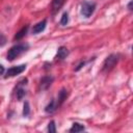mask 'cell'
<instances>
[{"mask_svg":"<svg viewBox=\"0 0 133 133\" xmlns=\"http://www.w3.org/2000/svg\"><path fill=\"white\" fill-rule=\"evenodd\" d=\"M27 49H28V45H26V44H18V45H15V46H12L8 50L7 55H6V59L8 61H12L17 57H19L20 55H22L24 52H26Z\"/></svg>","mask_w":133,"mask_h":133,"instance_id":"obj_1","label":"cell"},{"mask_svg":"<svg viewBox=\"0 0 133 133\" xmlns=\"http://www.w3.org/2000/svg\"><path fill=\"white\" fill-rule=\"evenodd\" d=\"M118 59H119V56L117 54H110L109 56H107L103 62V65H102V72H109L111 71L115 64L118 62Z\"/></svg>","mask_w":133,"mask_h":133,"instance_id":"obj_2","label":"cell"},{"mask_svg":"<svg viewBox=\"0 0 133 133\" xmlns=\"http://www.w3.org/2000/svg\"><path fill=\"white\" fill-rule=\"evenodd\" d=\"M96 9V3L90 1H84L81 4V15L84 18H89Z\"/></svg>","mask_w":133,"mask_h":133,"instance_id":"obj_3","label":"cell"},{"mask_svg":"<svg viewBox=\"0 0 133 133\" xmlns=\"http://www.w3.org/2000/svg\"><path fill=\"white\" fill-rule=\"evenodd\" d=\"M26 70V64H20V65H15L9 68L6 72H5V78H10V77H15L21 73H23Z\"/></svg>","mask_w":133,"mask_h":133,"instance_id":"obj_4","label":"cell"},{"mask_svg":"<svg viewBox=\"0 0 133 133\" xmlns=\"http://www.w3.org/2000/svg\"><path fill=\"white\" fill-rule=\"evenodd\" d=\"M53 81H54V78L52 76H50V75L44 76L41 79V81H39V89L41 90H47L51 86V84L53 83Z\"/></svg>","mask_w":133,"mask_h":133,"instance_id":"obj_5","label":"cell"},{"mask_svg":"<svg viewBox=\"0 0 133 133\" xmlns=\"http://www.w3.org/2000/svg\"><path fill=\"white\" fill-rule=\"evenodd\" d=\"M64 4V0H52L51 2V12L52 15L57 14L60 8L62 7V5Z\"/></svg>","mask_w":133,"mask_h":133,"instance_id":"obj_6","label":"cell"},{"mask_svg":"<svg viewBox=\"0 0 133 133\" xmlns=\"http://www.w3.org/2000/svg\"><path fill=\"white\" fill-rule=\"evenodd\" d=\"M46 25H47V20H43V21L38 22L37 24H35V25L33 26V28H32V33H33V34H37V33H39V32L44 31L45 28H46Z\"/></svg>","mask_w":133,"mask_h":133,"instance_id":"obj_7","label":"cell"},{"mask_svg":"<svg viewBox=\"0 0 133 133\" xmlns=\"http://www.w3.org/2000/svg\"><path fill=\"white\" fill-rule=\"evenodd\" d=\"M68 95H69V92H68V90L66 89H64V88H62L59 92H58V96H57V101H56V104H57V106L59 107L65 100H66V98H68Z\"/></svg>","mask_w":133,"mask_h":133,"instance_id":"obj_8","label":"cell"},{"mask_svg":"<svg viewBox=\"0 0 133 133\" xmlns=\"http://www.w3.org/2000/svg\"><path fill=\"white\" fill-rule=\"evenodd\" d=\"M69 50H68V48L66 47H63V46H61V47H59L58 49H57V54H56V58L57 59H60V60H62V59H64V58H66V56L69 55Z\"/></svg>","mask_w":133,"mask_h":133,"instance_id":"obj_9","label":"cell"},{"mask_svg":"<svg viewBox=\"0 0 133 133\" xmlns=\"http://www.w3.org/2000/svg\"><path fill=\"white\" fill-rule=\"evenodd\" d=\"M57 108H58V106H57V104H56V100L52 99V100L50 101V103L45 107V112L51 114V113H53Z\"/></svg>","mask_w":133,"mask_h":133,"instance_id":"obj_10","label":"cell"},{"mask_svg":"<svg viewBox=\"0 0 133 133\" xmlns=\"http://www.w3.org/2000/svg\"><path fill=\"white\" fill-rule=\"evenodd\" d=\"M27 30H28V26L26 25V26H24L20 31H18V32H17V34H16V35H15V37H14V39H15V41H19V39L23 38V37L26 35Z\"/></svg>","mask_w":133,"mask_h":133,"instance_id":"obj_11","label":"cell"},{"mask_svg":"<svg viewBox=\"0 0 133 133\" xmlns=\"http://www.w3.org/2000/svg\"><path fill=\"white\" fill-rule=\"evenodd\" d=\"M85 130V127L79 123H74L73 126L71 127L70 129V132H81V131H84Z\"/></svg>","mask_w":133,"mask_h":133,"instance_id":"obj_12","label":"cell"},{"mask_svg":"<svg viewBox=\"0 0 133 133\" xmlns=\"http://www.w3.org/2000/svg\"><path fill=\"white\" fill-rule=\"evenodd\" d=\"M25 95H26V90L23 88V87H19L18 89H17V99L20 101V100H22L24 97H25Z\"/></svg>","mask_w":133,"mask_h":133,"instance_id":"obj_13","label":"cell"},{"mask_svg":"<svg viewBox=\"0 0 133 133\" xmlns=\"http://www.w3.org/2000/svg\"><path fill=\"white\" fill-rule=\"evenodd\" d=\"M69 23V14L68 12H63L60 19V25L61 26H65Z\"/></svg>","mask_w":133,"mask_h":133,"instance_id":"obj_14","label":"cell"},{"mask_svg":"<svg viewBox=\"0 0 133 133\" xmlns=\"http://www.w3.org/2000/svg\"><path fill=\"white\" fill-rule=\"evenodd\" d=\"M29 112H30L29 103L28 102H25L24 103V107H23V115L24 116H27V115H29Z\"/></svg>","mask_w":133,"mask_h":133,"instance_id":"obj_15","label":"cell"},{"mask_svg":"<svg viewBox=\"0 0 133 133\" xmlns=\"http://www.w3.org/2000/svg\"><path fill=\"white\" fill-rule=\"evenodd\" d=\"M48 131L49 132H52V133H55L56 132V127H55V122L54 121H51L48 124Z\"/></svg>","mask_w":133,"mask_h":133,"instance_id":"obj_16","label":"cell"},{"mask_svg":"<svg viewBox=\"0 0 133 133\" xmlns=\"http://www.w3.org/2000/svg\"><path fill=\"white\" fill-rule=\"evenodd\" d=\"M5 43H6V37L0 32V46H3V45H5Z\"/></svg>","mask_w":133,"mask_h":133,"instance_id":"obj_17","label":"cell"},{"mask_svg":"<svg viewBox=\"0 0 133 133\" xmlns=\"http://www.w3.org/2000/svg\"><path fill=\"white\" fill-rule=\"evenodd\" d=\"M84 65H85V61H81V62L77 65V68L75 69V71H76V72H77V71H79V70H80V69H82Z\"/></svg>","mask_w":133,"mask_h":133,"instance_id":"obj_18","label":"cell"},{"mask_svg":"<svg viewBox=\"0 0 133 133\" xmlns=\"http://www.w3.org/2000/svg\"><path fill=\"white\" fill-rule=\"evenodd\" d=\"M132 3H133V1H132V0L128 3V9H129V10H132Z\"/></svg>","mask_w":133,"mask_h":133,"instance_id":"obj_19","label":"cell"},{"mask_svg":"<svg viewBox=\"0 0 133 133\" xmlns=\"http://www.w3.org/2000/svg\"><path fill=\"white\" fill-rule=\"evenodd\" d=\"M3 73H4V68L2 64H0V75H3Z\"/></svg>","mask_w":133,"mask_h":133,"instance_id":"obj_20","label":"cell"}]
</instances>
